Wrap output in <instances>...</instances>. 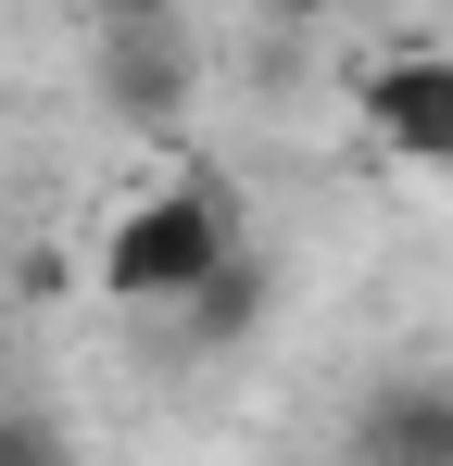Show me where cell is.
<instances>
[{
    "instance_id": "6da1fadb",
    "label": "cell",
    "mask_w": 453,
    "mask_h": 466,
    "mask_svg": "<svg viewBox=\"0 0 453 466\" xmlns=\"http://www.w3.org/2000/svg\"><path fill=\"white\" fill-rule=\"evenodd\" d=\"M226 252H239V215H226L215 189H139V202L101 228V290H114V303L176 315Z\"/></svg>"
},
{
    "instance_id": "7a4b0ae2",
    "label": "cell",
    "mask_w": 453,
    "mask_h": 466,
    "mask_svg": "<svg viewBox=\"0 0 453 466\" xmlns=\"http://www.w3.org/2000/svg\"><path fill=\"white\" fill-rule=\"evenodd\" d=\"M353 114L390 164H453V51H378Z\"/></svg>"
},
{
    "instance_id": "3957f363",
    "label": "cell",
    "mask_w": 453,
    "mask_h": 466,
    "mask_svg": "<svg viewBox=\"0 0 453 466\" xmlns=\"http://www.w3.org/2000/svg\"><path fill=\"white\" fill-rule=\"evenodd\" d=\"M189 88H202V64H189V38H176V13L101 25V101H114L126 127H176V114H189Z\"/></svg>"
},
{
    "instance_id": "277c9868",
    "label": "cell",
    "mask_w": 453,
    "mask_h": 466,
    "mask_svg": "<svg viewBox=\"0 0 453 466\" xmlns=\"http://www.w3.org/2000/svg\"><path fill=\"white\" fill-rule=\"evenodd\" d=\"M353 454H366V466H453V379H441V366L378 379L366 416H353Z\"/></svg>"
},
{
    "instance_id": "5b68a950",
    "label": "cell",
    "mask_w": 453,
    "mask_h": 466,
    "mask_svg": "<svg viewBox=\"0 0 453 466\" xmlns=\"http://www.w3.org/2000/svg\"><path fill=\"white\" fill-rule=\"evenodd\" d=\"M265 303H277V278H265V252L239 239V252L215 265V278H202V290L176 303V328H189L202 353H226V340H252V328H265Z\"/></svg>"
},
{
    "instance_id": "8992f818",
    "label": "cell",
    "mask_w": 453,
    "mask_h": 466,
    "mask_svg": "<svg viewBox=\"0 0 453 466\" xmlns=\"http://www.w3.org/2000/svg\"><path fill=\"white\" fill-rule=\"evenodd\" d=\"M13 454H64V429H51V416H0V466Z\"/></svg>"
},
{
    "instance_id": "52a82bcc",
    "label": "cell",
    "mask_w": 453,
    "mask_h": 466,
    "mask_svg": "<svg viewBox=\"0 0 453 466\" xmlns=\"http://www.w3.org/2000/svg\"><path fill=\"white\" fill-rule=\"evenodd\" d=\"M88 25H139V13H176V0H76Z\"/></svg>"
},
{
    "instance_id": "ba28073f",
    "label": "cell",
    "mask_w": 453,
    "mask_h": 466,
    "mask_svg": "<svg viewBox=\"0 0 453 466\" xmlns=\"http://www.w3.org/2000/svg\"><path fill=\"white\" fill-rule=\"evenodd\" d=\"M252 13H265V25H315L327 0H252Z\"/></svg>"
}]
</instances>
